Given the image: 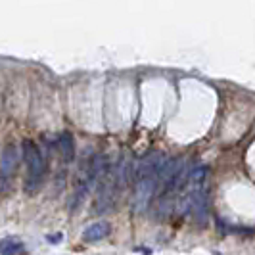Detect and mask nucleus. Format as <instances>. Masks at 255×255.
Wrapping results in <instances>:
<instances>
[{
    "mask_svg": "<svg viewBox=\"0 0 255 255\" xmlns=\"http://www.w3.org/2000/svg\"><path fill=\"white\" fill-rule=\"evenodd\" d=\"M23 250V244L15 238H4L0 240V255H15Z\"/></svg>",
    "mask_w": 255,
    "mask_h": 255,
    "instance_id": "8",
    "label": "nucleus"
},
{
    "mask_svg": "<svg viewBox=\"0 0 255 255\" xmlns=\"http://www.w3.org/2000/svg\"><path fill=\"white\" fill-rule=\"evenodd\" d=\"M110 232H112V225L108 221H96V223H92V225H89L87 229L83 230L81 238H83V242L89 244L100 242V240L110 236Z\"/></svg>",
    "mask_w": 255,
    "mask_h": 255,
    "instance_id": "6",
    "label": "nucleus"
},
{
    "mask_svg": "<svg viewBox=\"0 0 255 255\" xmlns=\"http://www.w3.org/2000/svg\"><path fill=\"white\" fill-rule=\"evenodd\" d=\"M17 165H19V150L13 142H8L0 153V196H6L12 190L17 175Z\"/></svg>",
    "mask_w": 255,
    "mask_h": 255,
    "instance_id": "5",
    "label": "nucleus"
},
{
    "mask_svg": "<svg viewBox=\"0 0 255 255\" xmlns=\"http://www.w3.org/2000/svg\"><path fill=\"white\" fill-rule=\"evenodd\" d=\"M21 152H23V159H25L27 167V177H25V190L27 196H35L42 184H44V177H46V161H44V155L40 152L37 144L33 140L21 142Z\"/></svg>",
    "mask_w": 255,
    "mask_h": 255,
    "instance_id": "4",
    "label": "nucleus"
},
{
    "mask_svg": "<svg viewBox=\"0 0 255 255\" xmlns=\"http://www.w3.org/2000/svg\"><path fill=\"white\" fill-rule=\"evenodd\" d=\"M125 182V165L117 163L115 167H108L104 177L98 180V190H96V202H94V213L100 215L110 211L117 202V196L123 188Z\"/></svg>",
    "mask_w": 255,
    "mask_h": 255,
    "instance_id": "3",
    "label": "nucleus"
},
{
    "mask_svg": "<svg viewBox=\"0 0 255 255\" xmlns=\"http://www.w3.org/2000/svg\"><path fill=\"white\" fill-rule=\"evenodd\" d=\"M108 157L104 155V153H96V155H92L89 161L85 163V167L81 169V175H79V179H77V184H75V192H73V196H71V200H69V209L71 211H75L81 207V204L85 202V198L90 194L92 190V186L94 184H98V180L104 177V173L108 171Z\"/></svg>",
    "mask_w": 255,
    "mask_h": 255,
    "instance_id": "2",
    "label": "nucleus"
},
{
    "mask_svg": "<svg viewBox=\"0 0 255 255\" xmlns=\"http://www.w3.org/2000/svg\"><path fill=\"white\" fill-rule=\"evenodd\" d=\"M167 155L163 152H152L142 157L140 163L134 167V198L132 205L136 213H144L157 190V171L163 165Z\"/></svg>",
    "mask_w": 255,
    "mask_h": 255,
    "instance_id": "1",
    "label": "nucleus"
},
{
    "mask_svg": "<svg viewBox=\"0 0 255 255\" xmlns=\"http://www.w3.org/2000/svg\"><path fill=\"white\" fill-rule=\"evenodd\" d=\"M58 150L62 153L64 161H71L75 157V142H73V136L69 132H62L58 136Z\"/></svg>",
    "mask_w": 255,
    "mask_h": 255,
    "instance_id": "7",
    "label": "nucleus"
}]
</instances>
